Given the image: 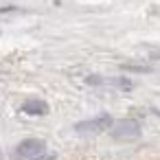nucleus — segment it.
<instances>
[{
	"label": "nucleus",
	"instance_id": "39448f33",
	"mask_svg": "<svg viewBox=\"0 0 160 160\" xmlns=\"http://www.w3.org/2000/svg\"><path fill=\"white\" fill-rule=\"evenodd\" d=\"M22 112L29 116H46L48 114V103L42 99H29L22 103Z\"/></svg>",
	"mask_w": 160,
	"mask_h": 160
},
{
	"label": "nucleus",
	"instance_id": "423d86ee",
	"mask_svg": "<svg viewBox=\"0 0 160 160\" xmlns=\"http://www.w3.org/2000/svg\"><path fill=\"white\" fill-rule=\"evenodd\" d=\"M151 57H156V59H160V51H156V53H151Z\"/></svg>",
	"mask_w": 160,
	"mask_h": 160
},
{
	"label": "nucleus",
	"instance_id": "7ed1b4c3",
	"mask_svg": "<svg viewBox=\"0 0 160 160\" xmlns=\"http://www.w3.org/2000/svg\"><path fill=\"white\" fill-rule=\"evenodd\" d=\"M110 134H112V138H118V140L136 138V136L140 134V123H138V121H134V118L116 121V123L110 127Z\"/></svg>",
	"mask_w": 160,
	"mask_h": 160
},
{
	"label": "nucleus",
	"instance_id": "f257e3e1",
	"mask_svg": "<svg viewBox=\"0 0 160 160\" xmlns=\"http://www.w3.org/2000/svg\"><path fill=\"white\" fill-rule=\"evenodd\" d=\"M16 160H53V156H46V145L40 138H27L22 140L16 151Z\"/></svg>",
	"mask_w": 160,
	"mask_h": 160
},
{
	"label": "nucleus",
	"instance_id": "f03ea898",
	"mask_svg": "<svg viewBox=\"0 0 160 160\" xmlns=\"http://www.w3.org/2000/svg\"><path fill=\"white\" fill-rule=\"evenodd\" d=\"M114 125V121H112V116L110 114H101V116H94V118H88V121H81V123H77L75 125V129L77 132H86V134H99V132H105V129H110Z\"/></svg>",
	"mask_w": 160,
	"mask_h": 160
},
{
	"label": "nucleus",
	"instance_id": "20e7f679",
	"mask_svg": "<svg viewBox=\"0 0 160 160\" xmlns=\"http://www.w3.org/2000/svg\"><path fill=\"white\" fill-rule=\"evenodd\" d=\"M86 83H90V86H112V88H123V90L132 88V81L125 79V77H88Z\"/></svg>",
	"mask_w": 160,
	"mask_h": 160
}]
</instances>
